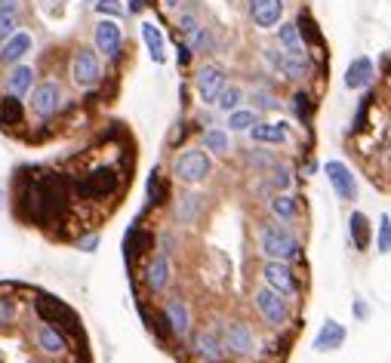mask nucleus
<instances>
[{"instance_id": "nucleus-19", "label": "nucleus", "mask_w": 391, "mask_h": 363, "mask_svg": "<svg viewBox=\"0 0 391 363\" xmlns=\"http://www.w3.org/2000/svg\"><path fill=\"white\" fill-rule=\"evenodd\" d=\"M345 345V326L336 324V320H327L324 326H320V333L314 336V351L324 354V351H336Z\"/></svg>"}, {"instance_id": "nucleus-4", "label": "nucleus", "mask_w": 391, "mask_h": 363, "mask_svg": "<svg viewBox=\"0 0 391 363\" xmlns=\"http://www.w3.org/2000/svg\"><path fill=\"white\" fill-rule=\"evenodd\" d=\"M71 78L78 87H96L102 80V62L90 47H80L71 59Z\"/></svg>"}, {"instance_id": "nucleus-7", "label": "nucleus", "mask_w": 391, "mask_h": 363, "mask_svg": "<svg viewBox=\"0 0 391 363\" xmlns=\"http://www.w3.org/2000/svg\"><path fill=\"white\" fill-rule=\"evenodd\" d=\"M74 188H78L80 197H108V194L117 188V170H112V166L92 170L87 179H80Z\"/></svg>"}, {"instance_id": "nucleus-35", "label": "nucleus", "mask_w": 391, "mask_h": 363, "mask_svg": "<svg viewBox=\"0 0 391 363\" xmlns=\"http://www.w3.org/2000/svg\"><path fill=\"white\" fill-rule=\"evenodd\" d=\"M16 31H19V16H16V13H0V44H4L6 37H13Z\"/></svg>"}, {"instance_id": "nucleus-15", "label": "nucleus", "mask_w": 391, "mask_h": 363, "mask_svg": "<svg viewBox=\"0 0 391 363\" xmlns=\"http://www.w3.org/2000/svg\"><path fill=\"white\" fill-rule=\"evenodd\" d=\"M164 320L169 326V333L176 336V339H182V336H188L191 329V311L185 305V299H169L164 305Z\"/></svg>"}, {"instance_id": "nucleus-23", "label": "nucleus", "mask_w": 391, "mask_h": 363, "mask_svg": "<svg viewBox=\"0 0 391 363\" xmlns=\"http://www.w3.org/2000/svg\"><path fill=\"white\" fill-rule=\"evenodd\" d=\"M142 40H145L151 59H155V62H164V47H167V40H164V35H160L157 25L142 22Z\"/></svg>"}, {"instance_id": "nucleus-25", "label": "nucleus", "mask_w": 391, "mask_h": 363, "mask_svg": "<svg viewBox=\"0 0 391 363\" xmlns=\"http://www.w3.org/2000/svg\"><path fill=\"white\" fill-rule=\"evenodd\" d=\"M194 351H198V357H203L207 363H216L222 360V345H219V339H212L210 333H200L198 339H194Z\"/></svg>"}, {"instance_id": "nucleus-11", "label": "nucleus", "mask_w": 391, "mask_h": 363, "mask_svg": "<svg viewBox=\"0 0 391 363\" xmlns=\"http://www.w3.org/2000/svg\"><path fill=\"white\" fill-rule=\"evenodd\" d=\"M34 49V35L31 31H25V28H19L13 37H6L4 44H0V65H19L25 56H28Z\"/></svg>"}, {"instance_id": "nucleus-29", "label": "nucleus", "mask_w": 391, "mask_h": 363, "mask_svg": "<svg viewBox=\"0 0 391 363\" xmlns=\"http://www.w3.org/2000/svg\"><path fill=\"white\" fill-rule=\"evenodd\" d=\"M271 213H275L280 222H293L296 219V197H290V194H277V197H271Z\"/></svg>"}, {"instance_id": "nucleus-12", "label": "nucleus", "mask_w": 391, "mask_h": 363, "mask_svg": "<svg viewBox=\"0 0 391 363\" xmlns=\"http://www.w3.org/2000/svg\"><path fill=\"white\" fill-rule=\"evenodd\" d=\"M324 173H327L330 185H333V191H336L342 200H354V197H358V182H354L351 170H348L342 160H327Z\"/></svg>"}, {"instance_id": "nucleus-40", "label": "nucleus", "mask_w": 391, "mask_h": 363, "mask_svg": "<svg viewBox=\"0 0 391 363\" xmlns=\"http://www.w3.org/2000/svg\"><path fill=\"white\" fill-rule=\"evenodd\" d=\"M296 25H299V31H305V35H308L311 40H320V35H318V28H314V22L308 19V16H302V19H299V22H296Z\"/></svg>"}, {"instance_id": "nucleus-26", "label": "nucleus", "mask_w": 391, "mask_h": 363, "mask_svg": "<svg viewBox=\"0 0 391 363\" xmlns=\"http://www.w3.org/2000/svg\"><path fill=\"white\" fill-rule=\"evenodd\" d=\"M348 231H351L354 247H358V250L370 247V222H367V216H363V213H351V219H348Z\"/></svg>"}, {"instance_id": "nucleus-13", "label": "nucleus", "mask_w": 391, "mask_h": 363, "mask_svg": "<svg viewBox=\"0 0 391 363\" xmlns=\"http://www.w3.org/2000/svg\"><path fill=\"white\" fill-rule=\"evenodd\" d=\"M194 87H198V92H200L203 102L212 105L219 92L228 87V83H225V71L219 68V65H203V68L198 71V78H194Z\"/></svg>"}, {"instance_id": "nucleus-43", "label": "nucleus", "mask_w": 391, "mask_h": 363, "mask_svg": "<svg viewBox=\"0 0 391 363\" xmlns=\"http://www.w3.org/2000/svg\"><path fill=\"white\" fill-rule=\"evenodd\" d=\"M78 247H80L83 252H92V250L99 247V234H92V238H83V240L78 243Z\"/></svg>"}, {"instance_id": "nucleus-18", "label": "nucleus", "mask_w": 391, "mask_h": 363, "mask_svg": "<svg viewBox=\"0 0 391 363\" xmlns=\"http://www.w3.org/2000/svg\"><path fill=\"white\" fill-rule=\"evenodd\" d=\"M169 277H173V265H169V256L160 252V256L151 259V265L145 271V283H148L151 293H164L169 286Z\"/></svg>"}, {"instance_id": "nucleus-48", "label": "nucleus", "mask_w": 391, "mask_h": 363, "mask_svg": "<svg viewBox=\"0 0 391 363\" xmlns=\"http://www.w3.org/2000/svg\"><path fill=\"white\" fill-rule=\"evenodd\" d=\"M142 10H145V0H133L130 4V13H142Z\"/></svg>"}, {"instance_id": "nucleus-36", "label": "nucleus", "mask_w": 391, "mask_h": 363, "mask_svg": "<svg viewBox=\"0 0 391 363\" xmlns=\"http://www.w3.org/2000/svg\"><path fill=\"white\" fill-rule=\"evenodd\" d=\"M210 47V35L203 28H194L188 35V49H194V53H203V49Z\"/></svg>"}, {"instance_id": "nucleus-50", "label": "nucleus", "mask_w": 391, "mask_h": 363, "mask_svg": "<svg viewBox=\"0 0 391 363\" xmlns=\"http://www.w3.org/2000/svg\"><path fill=\"white\" fill-rule=\"evenodd\" d=\"M0 207H4V191H0Z\"/></svg>"}, {"instance_id": "nucleus-3", "label": "nucleus", "mask_w": 391, "mask_h": 363, "mask_svg": "<svg viewBox=\"0 0 391 363\" xmlns=\"http://www.w3.org/2000/svg\"><path fill=\"white\" fill-rule=\"evenodd\" d=\"M210 170H212L210 157L203 154V151H198V148L182 151V154L176 157V164H173V173L179 176L185 185H198V182H203V179L210 176Z\"/></svg>"}, {"instance_id": "nucleus-33", "label": "nucleus", "mask_w": 391, "mask_h": 363, "mask_svg": "<svg viewBox=\"0 0 391 363\" xmlns=\"http://www.w3.org/2000/svg\"><path fill=\"white\" fill-rule=\"evenodd\" d=\"M16 320H19V302L0 299V326H13Z\"/></svg>"}, {"instance_id": "nucleus-1", "label": "nucleus", "mask_w": 391, "mask_h": 363, "mask_svg": "<svg viewBox=\"0 0 391 363\" xmlns=\"http://www.w3.org/2000/svg\"><path fill=\"white\" fill-rule=\"evenodd\" d=\"M259 250L275 262H290L299 256V238L290 234L287 228L265 225V228H259Z\"/></svg>"}, {"instance_id": "nucleus-14", "label": "nucleus", "mask_w": 391, "mask_h": 363, "mask_svg": "<svg viewBox=\"0 0 391 363\" xmlns=\"http://www.w3.org/2000/svg\"><path fill=\"white\" fill-rule=\"evenodd\" d=\"M250 16L259 28H277L284 19V0H250Z\"/></svg>"}, {"instance_id": "nucleus-39", "label": "nucleus", "mask_w": 391, "mask_h": 363, "mask_svg": "<svg viewBox=\"0 0 391 363\" xmlns=\"http://www.w3.org/2000/svg\"><path fill=\"white\" fill-rule=\"evenodd\" d=\"M293 108H296V114H299V117H308L311 114L308 96H305V92H296V96H293Z\"/></svg>"}, {"instance_id": "nucleus-10", "label": "nucleus", "mask_w": 391, "mask_h": 363, "mask_svg": "<svg viewBox=\"0 0 391 363\" xmlns=\"http://www.w3.org/2000/svg\"><path fill=\"white\" fill-rule=\"evenodd\" d=\"M262 281H265L268 290H275L277 295H296V290H299V286H296L293 271L284 265V262H275V259L262 268Z\"/></svg>"}, {"instance_id": "nucleus-6", "label": "nucleus", "mask_w": 391, "mask_h": 363, "mask_svg": "<svg viewBox=\"0 0 391 363\" xmlns=\"http://www.w3.org/2000/svg\"><path fill=\"white\" fill-rule=\"evenodd\" d=\"M59 105H62V90L56 80H44L31 90V108L40 121H49L59 111Z\"/></svg>"}, {"instance_id": "nucleus-24", "label": "nucleus", "mask_w": 391, "mask_h": 363, "mask_svg": "<svg viewBox=\"0 0 391 363\" xmlns=\"http://www.w3.org/2000/svg\"><path fill=\"white\" fill-rule=\"evenodd\" d=\"M277 40L287 53H302V31L296 22H280L277 28Z\"/></svg>"}, {"instance_id": "nucleus-9", "label": "nucleus", "mask_w": 391, "mask_h": 363, "mask_svg": "<svg viewBox=\"0 0 391 363\" xmlns=\"http://www.w3.org/2000/svg\"><path fill=\"white\" fill-rule=\"evenodd\" d=\"M222 348L237 354V357H250L253 348H256V336H253V329H250L246 320H234V324H228Z\"/></svg>"}, {"instance_id": "nucleus-27", "label": "nucleus", "mask_w": 391, "mask_h": 363, "mask_svg": "<svg viewBox=\"0 0 391 363\" xmlns=\"http://www.w3.org/2000/svg\"><path fill=\"white\" fill-rule=\"evenodd\" d=\"M280 71H284L290 80L308 78V62H305V53H287V59L280 62Z\"/></svg>"}, {"instance_id": "nucleus-21", "label": "nucleus", "mask_w": 391, "mask_h": 363, "mask_svg": "<svg viewBox=\"0 0 391 363\" xmlns=\"http://www.w3.org/2000/svg\"><path fill=\"white\" fill-rule=\"evenodd\" d=\"M250 136L253 142H265V145H284L290 139V130L287 123H256L250 126Z\"/></svg>"}, {"instance_id": "nucleus-5", "label": "nucleus", "mask_w": 391, "mask_h": 363, "mask_svg": "<svg viewBox=\"0 0 391 363\" xmlns=\"http://www.w3.org/2000/svg\"><path fill=\"white\" fill-rule=\"evenodd\" d=\"M256 311L262 314V320H265L268 326H284L287 317H290L284 295H277L275 290H268V286L256 290Z\"/></svg>"}, {"instance_id": "nucleus-31", "label": "nucleus", "mask_w": 391, "mask_h": 363, "mask_svg": "<svg viewBox=\"0 0 391 363\" xmlns=\"http://www.w3.org/2000/svg\"><path fill=\"white\" fill-rule=\"evenodd\" d=\"M256 123H259V114L246 111V108H237V111L228 114V130H234V133H246L250 126H256Z\"/></svg>"}, {"instance_id": "nucleus-22", "label": "nucleus", "mask_w": 391, "mask_h": 363, "mask_svg": "<svg viewBox=\"0 0 391 363\" xmlns=\"http://www.w3.org/2000/svg\"><path fill=\"white\" fill-rule=\"evenodd\" d=\"M22 117H25L22 99H16V96H4V99H0V126H4V130L19 126Z\"/></svg>"}, {"instance_id": "nucleus-41", "label": "nucleus", "mask_w": 391, "mask_h": 363, "mask_svg": "<svg viewBox=\"0 0 391 363\" xmlns=\"http://www.w3.org/2000/svg\"><path fill=\"white\" fill-rule=\"evenodd\" d=\"M179 28L185 31V35H191V31H194V28H200V25H198V19H194L191 13H185L182 19H179Z\"/></svg>"}, {"instance_id": "nucleus-2", "label": "nucleus", "mask_w": 391, "mask_h": 363, "mask_svg": "<svg viewBox=\"0 0 391 363\" xmlns=\"http://www.w3.org/2000/svg\"><path fill=\"white\" fill-rule=\"evenodd\" d=\"M34 314H37L44 324L49 326H62L68 329V333H74V336H80V326H78V317H74V311L65 305V302H59L56 295H47V293H40V295H34Z\"/></svg>"}, {"instance_id": "nucleus-38", "label": "nucleus", "mask_w": 391, "mask_h": 363, "mask_svg": "<svg viewBox=\"0 0 391 363\" xmlns=\"http://www.w3.org/2000/svg\"><path fill=\"white\" fill-rule=\"evenodd\" d=\"M96 13H102V16H114V19H117V16H121L124 10H121V4H117V0H99V4H96Z\"/></svg>"}, {"instance_id": "nucleus-49", "label": "nucleus", "mask_w": 391, "mask_h": 363, "mask_svg": "<svg viewBox=\"0 0 391 363\" xmlns=\"http://www.w3.org/2000/svg\"><path fill=\"white\" fill-rule=\"evenodd\" d=\"M164 4H167V6H179L182 0H164Z\"/></svg>"}, {"instance_id": "nucleus-34", "label": "nucleus", "mask_w": 391, "mask_h": 363, "mask_svg": "<svg viewBox=\"0 0 391 363\" xmlns=\"http://www.w3.org/2000/svg\"><path fill=\"white\" fill-rule=\"evenodd\" d=\"M376 247H379V252H382V256H388V252H391V219H388V216H382V219H379Z\"/></svg>"}, {"instance_id": "nucleus-47", "label": "nucleus", "mask_w": 391, "mask_h": 363, "mask_svg": "<svg viewBox=\"0 0 391 363\" xmlns=\"http://www.w3.org/2000/svg\"><path fill=\"white\" fill-rule=\"evenodd\" d=\"M256 102H259V108H271V105H275V102H271V96H262V92L256 96Z\"/></svg>"}, {"instance_id": "nucleus-45", "label": "nucleus", "mask_w": 391, "mask_h": 363, "mask_svg": "<svg viewBox=\"0 0 391 363\" xmlns=\"http://www.w3.org/2000/svg\"><path fill=\"white\" fill-rule=\"evenodd\" d=\"M250 160H253L256 166H271V157H268V154H256V157L250 154Z\"/></svg>"}, {"instance_id": "nucleus-16", "label": "nucleus", "mask_w": 391, "mask_h": 363, "mask_svg": "<svg viewBox=\"0 0 391 363\" xmlns=\"http://www.w3.org/2000/svg\"><path fill=\"white\" fill-rule=\"evenodd\" d=\"M4 90H6V96L25 99L34 90V68H31V65H22V62L13 65L10 74L4 78Z\"/></svg>"}, {"instance_id": "nucleus-20", "label": "nucleus", "mask_w": 391, "mask_h": 363, "mask_svg": "<svg viewBox=\"0 0 391 363\" xmlns=\"http://www.w3.org/2000/svg\"><path fill=\"white\" fill-rule=\"evenodd\" d=\"M370 80H373V62L367 56H358L345 71V87L348 90H363V87H370Z\"/></svg>"}, {"instance_id": "nucleus-30", "label": "nucleus", "mask_w": 391, "mask_h": 363, "mask_svg": "<svg viewBox=\"0 0 391 363\" xmlns=\"http://www.w3.org/2000/svg\"><path fill=\"white\" fill-rule=\"evenodd\" d=\"M200 213V197L198 194H182L179 204H176V216H179V222H194Z\"/></svg>"}, {"instance_id": "nucleus-46", "label": "nucleus", "mask_w": 391, "mask_h": 363, "mask_svg": "<svg viewBox=\"0 0 391 363\" xmlns=\"http://www.w3.org/2000/svg\"><path fill=\"white\" fill-rule=\"evenodd\" d=\"M188 59H191L188 47H179V65H188Z\"/></svg>"}, {"instance_id": "nucleus-32", "label": "nucleus", "mask_w": 391, "mask_h": 363, "mask_svg": "<svg viewBox=\"0 0 391 363\" xmlns=\"http://www.w3.org/2000/svg\"><path fill=\"white\" fill-rule=\"evenodd\" d=\"M241 99H243V92L237 90V87H225V90L216 96V102H212V105H216L219 111H228V114H231V111H237V108H241Z\"/></svg>"}, {"instance_id": "nucleus-44", "label": "nucleus", "mask_w": 391, "mask_h": 363, "mask_svg": "<svg viewBox=\"0 0 391 363\" xmlns=\"http://www.w3.org/2000/svg\"><path fill=\"white\" fill-rule=\"evenodd\" d=\"M275 185H277V188H290V173H287V170H277V173H275Z\"/></svg>"}, {"instance_id": "nucleus-28", "label": "nucleus", "mask_w": 391, "mask_h": 363, "mask_svg": "<svg viewBox=\"0 0 391 363\" xmlns=\"http://www.w3.org/2000/svg\"><path fill=\"white\" fill-rule=\"evenodd\" d=\"M200 142H203V148L212 151V154H225V151L231 148V139H228V133L225 130H216V126H210V130L200 136Z\"/></svg>"}, {"instance_id": "nucleus-37", "label": "nucleus", "mask_w": 391, "mask_h": 363, "mask_svg": "<svg viewBox=\"0 0 391 363\" xmlns=\"http://www.w3.org/2000/svg\"><path fill=\"white\" fill-rule=\"evenodd\" d=\"M164 194H167V185H160V176L155 173L148 179V200H151V204H160V200H164Z\"/></svg>"}, {"instance_id": "nucleus-8", "label": "nucleus", "mask_w": 391, "mask_h": 363, "mask_svg": "<svg viewBox=\"0 0 391 363\" xmlns=\"http://www.w3.org/2000/svg\"><path fill=\"white\" fill-rule=\"evenodd\" d=\"M92 40H96V49L105 59H117L124 49V31L114 19H102L96 25V31H92Z\"/></svg>"}, {"instance_id": "nucleus-42", "label": "nucleus", "mask_w": 391, "mask_h": 363, "mask_svg": "<svg viewBox=\"0 0 391 363\" xmlns=\"http://www.w3.org/2000/svg\"><path fill=\"white\" fill-rule=\"evenodd\" d=\"M22 10V0H0V13H16L19 16Z\"/></svg>"}, {"instance_id": "nucleus-17", "label": "nucleus", "mask_w": 391, "mask_h": 363, "mask_svg": "<svg viewBox=\"0 0 391 363\" xmlns=\"http://www.w3.org/2000/svg\"><path fill=\"white\" fill-rule=\"evenodd\" d=\"M34 342H37V348L44 354H49V357H59V354H65V348H68L65 336L49 324H40L37 329H34Z\"/></svg>"}]
</instances>
